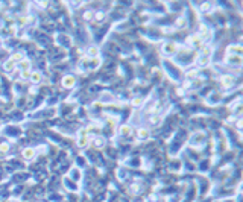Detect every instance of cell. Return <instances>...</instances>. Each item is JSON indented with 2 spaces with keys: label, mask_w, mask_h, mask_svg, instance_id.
<instances>
[{
  "label": "cell",
  "mask_w": 243,
  "mask_h": 202,
  "mask_svg": "<svg viewBox=\"0 0 243 202\" xmlns=\"http://www.w3.org/2000/svg\"><path fill=\"white\" fill-rule=\"evenodd\" d=\"M20 69H21V72H29V69H31V62H29L28 59H23V61L20 62Z\"/></svg>",
  "instance_id": "12"
},
{
  "label": "cell",
  "mask_w": 243,
  "mask_h": 202,
  "mask_svg": "<svg viewBox=\"0 0 243 202\" xmlns=\"http://www.w3.org/2000/svg\"><path fill=\"white\" fill-rule=\"evenodd\" d=\"M222 84H223V87H231L233 78H231V76H223V78H222Z\"/></svg>",
  "instance_id": "17"
},
{
  "label": "cell",
  "mask_w": 243,
  "mask_h": 202,
  "mask_svg": "<svg viewBox=\"0 0 243 202\" xmlns=\"http://www.w3.org/2000/svg\"><path fill=\"white\" fill-rule=\"evenodd\" d=\"M93 143H94V146H96V148H103V144H105V141L102 140V137H96Z\"/></svg>",
  "instance_id": "18"
},
{
  "label": "cell",
  "mask_w": 243,
  "mask_h": 202,
  "mask_svg": "<svg viewBox=\"0 0 243 202\" xmlns=\"http://www.w3.org/2000/svg\"><path fill=\"white\" fill-rule=\"evenodd\" d=\"M31 81L34 82V84H40L43 81V75H41L40 72H34V73H31V78H29Z\"/></svg>",
  "instance_id": "10"
},
{
  "label": "cell",
  "mask_w": 243,
  "mask_h": 202,
  "mask_svg": "<svg viewBox=\"0 0 243 202\" xmlns=\"http://www.w3.org/2000/svg\"><path fill=\"white\" fill-rule=\"evenodd\" d=\"M70 176H72V179L79 181V179H81V172H79L78 169H72V170H70Z\"/></svg>",
  "instance_id": "13"
},
{
  "label": "cell",
  "mask_w": 243,
  "mask_h": 202,
  "mask_svg": "<svg viewBox=\"0 0 243 202\" xmlns=\"http://www.w3.org/2000/svg\"><path fill=\"white\" fill-rule=\"evenodd\" d=\"M141 97H135L134 100H132V105H135V107H138V105H141Z\"/></svg>",
  "instance_id": "25"
},
{
  "label": "cell",
  "mask_w": 243,
  "mask_h": 202,
  "mask_svg": "<svg viewBox=\"0 0 243 202\" xmlns=\"http://www.w3.org/2000/svg\"><path fill=\"white\" fill-rule=\"evenodd\" d=\"M204 137H205V135H204L202 132H196V134L192 137V144L196 146V148H198V146H202L204 143H205V138H204Z\"/></svg>",
  "instance_id": "2"
},
{
  "label": "cell",
  "mask_w": 243,
  "mask_h": 202,
  "mask_svg": "<svg viewBox=\"0 0 243 202\" xmlns=\"http://www.w3.org/2000/svg\"><path fill=\"white\" fill-rule=\"evenodd\" d=\"M160 122H161V117H160V116H154V117L151 119V123H152V125H158Z\"/></svg>",
  "instance_id": "22"
},
{
  "label": "cell",
  "mask_w": 243,
  "mask_h": 202,
  "mask_svg": "<svg viewBox=\"0 0 243 202\" xmlns=\"http://www.w3.org/2000/svg\"><path fill=\"white\" fill-rule=\"evenodd\" d=\"M176 49H178V46H176L175 43H166V44L163 46V52H164L166 55H175V53H176Z\"/></svg>",
  "instance_id": "3"
},
{
  "label": "cell",
  "mask_w": 243,
  "mask_h": 202,
  "mask_svg": "<svg viewBox=\"0 0 243 202\" xmlns=\"http://www.w3.org/2000/svg\"><path fill=\"white\" fill-rule=\"evenodd\" d=\"M35 154H37V152H35V149H32V148H26V149L21 152L23 158L28 160V161H29V160H34V158H35Z\"/></svg>",
  "instance_id": "5"
},
{
  "label": "cell",
  "mask_w": 243,
  "mask_h": 202,
  "mask_svg": "<svg viewBox=\"0 0 243 202\" xmlns=\"http://www.w3.org/2000/svg\"><path fill=\"white\" fill-rule=\"evenodd\" d=\"M64 184L67 185V189H69V190H73V192H78V185H76L75 182H70V181H69V178H65V179H64Z\"/></svg>",
  "instance_id": "14"
},
{
  "label": "cell",
  "mask_w": 243,
  "mask_h": 202,
  "mask_svg": "<svg viewBox=\"0 0 243 202\" xmlns=\"http://www.w3.org/2000/svg\"><path fill=\"white\" fill-rule=\"evenodd\" d=\"M210 8H211V5H210V3H202V6H201V9H202V11H208Z\"/></svg>",
  "instance_id": "27"
},
{
  "label": "cell",
  "mask_w": 243,
  "mask_h": 202,
  "mask_svg": "<svg viewBox=\"0 0 243 202\" xmlns=\"http://www.w3.org/2000/svg\"><path fill=\"white\" fill-rule=\"evenodd\" d=\"M21 78H23V79H29V78H31V73H29V72H21Z\"/></svg>",
  "instance_id": "26"
},
{
  "label": "cell",
  "mask_w": 243,
  "mask_h": 202,
  "mask_svg": "<svg viewBox=\"0 0 243 202\" xmlns=\"http://www.w3.org/2000/svg\"><path fill=\"white\" fill-rule=\"evenodd\" d=\"M76 144H78L79 148H85V146L88 144V138H87V137H79L78 141H76Z\"/></svg>",
  "instance_id": "16"
},
{
  "label": "cell",
  "mask_w": 243,
  "mask_h": 202,
  "mask_svg": "<svg viewBox=\"0 0 243 202\" xmlns=\"http://www.w3.org/2000/svg\"><path fill=\"white\" fill-rule=\"evenodd\" d=\"M208 62H210V58H208V56H201V58H199V65H201V67H205Z\"/></svg>",
  "instance_id": "20"
},
{
  "label": "cell",
  "mask_w": 243,
  "mask_h": 202,
  "mask_svg": "<svg viewBox=\"0 0 243 202\" xmlns=\"http://www.w3.org/2000/svg\"><path fill=\"white\" fill-rule=\"evenodd\" d=\"M84 18H85L87 21H90V20L93 18V12H91V11H87V12L84 14Z\"/></svg>",
  "instance_id": "23"
},
{
  "label": "cell",
  "mask_w": 243,
  "mask_h": 202,
  "mask_svg": "<svg viewBox=\"0 0 243 202\" xmlns=\"http://www.w3.org/2000/svg\"><path fill=\"white\" fill-rule=\"evenodd\" d=\"M3 70H5V72H8V73L14 72V70H15V62H14L12 59H8V61L3 64Z\"/></svg>",
  "instance_id": "9"
},
{
  "label": "cell",
  "mask_w": 243,
  "mask_h": 202,
  "mask_svg": "<svg viewBox=\"0 0 243 202\" xmlns=\"http://www.w3.org/2000/svg\"><path fill=\"white\" fill-rule=\"evenodd\" d=\"M129 166H132V167H140V160H138V158H135V160H131Z\"/></svg>",
  "instance_id": "24"
},
{
  "label": "cell",
  "mask_w": 243,
  "mask_h": 202,
  "mask_svg": "<svg viewBox=\"0 0 243 202\" xmlns=\"http://www.w3.org/2000/svg\"><path fill=\"white\" fill-rule=\"evenodd\" d=\"M148 137H149V131H148V129H144V128H141V129L138 131V138L146 140Z\"/></svg>",
  "instance_id": "15"
},
{
  "label": "cell",
  "mask_w": 243,
  "mask_h": 202,
  "mask_svg": "<svg viewBox=\"0 0 243 202\" xmlns=\"http://www.w3.org/2000/svg\"><path fill=\"white\" fill-rule=\"evenodd\" d=\"M56 40H58V43H59V44H62L64 47H70V46H72L70 38H69L67 35H58V37H56Z\"/></svg>",
  "instance_id": "8"
},
{
  "label": "cell",
  "mask_w": 243,
  "mask_h": 202,
  "mask_svg": "<svg viewBox=\"0 0 243 202\" xmlns=\"http://www.w3.org/2000/svg\"><path fill=\"white\" fill-rule=\"evenodd\" d=\"M129 134H131V128H129V126H126V125H125V126H121V128H120V135H129Z\"/></svg>",
  "instance_id": "19"
},
{
  "label": "cell",
  "mask_w": 243,
  "mask_h": 202,
  "mask_svg": "<svg viewBox=\"0 0 243 202\" xmlns=\"http://www.w3.org/2000/svg\"><path fill=\"white\" fill-rule=\"evenodd\" d=\"M8 151H9V144H8V143H2V144H0V152H2V154H6Z\"/></svg>",
  "instance_id": "21"
},
{
  "label": "cell",
  "mask_w": 243,
  "mask_h": 202,
  "mask_svg": "<svg viewBox=\"0 0 243 202\" xmlns=\"http://www.w3.org/2000/svg\"><path fill=\"white\" fill-rule=\"evenodd\" d=\"M75 76H72V75H67V76H64L62 78V87L64 88H72L73 85H75Z\"/></svg>",
  "instance_id": "4"
},
{
  "label": "cell",
  "mask_w": 243,
  "mask_h": 202,
  "mask_svg": "<svg viewBox=\"0 0 243 202\" xmlns=\"http://www.w3.org/2000/svg\"><path fill=\"white\" fill-rule=\"evenodd\" d=\"M164 65H166L169 75H172L175 81H178V79H179V69H176V67H175L173 64H170L169 61H164Z\"/></svg>",
  "instance_id": "1"
},
{
  "label": "cell",
  "mask_w": 243,
  "mask_h": 202,
  "mask_svg": "<svg viewBox=\"0 0 243 202\" xmlns=\"http://www.w3.org/2000/svg\"><path fill=\"white\" fill-rule=\"evenodd\" d=\"M226 61H228V64H231V65H234V67H240V65H242V58H240V56L230 55Z\"/></svg>",
  "instance_id": "7"
},
{
  "label": "cell",
  "mask_w": 243,
  "mask_h": 202,
  "mask_svg": "<svg viewBox=\"0 0 243 202\" xmlns=\"http://www.w3.org/2000/svg\"><path fill=\"white\" fill-rule=\"evenodd\" d=\"M87 53H88V56H91V58H94V56H97V53H99V49H97L96 46H91V47H88V50H87Z\"/></svg>",
  "instance_id": "11"
},
{
  "label": "cell",
  "mask_w": 243,
  "mask_h": 202,
  "mask_svg": "<svg viewBox=\"0 0 243 202\" xmlns=\"http://www.w3.org/2000/svg\"><path fill=\"white\" fill-rule=\"evenodd\" d=\"M228 52H230V55L240 56V55H242V46H240V44H233V46L228 47Z\"/></svg>",
  "instance_id": "6"
}]
</instances>
